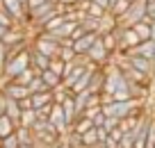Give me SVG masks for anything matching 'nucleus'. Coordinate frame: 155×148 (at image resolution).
Returning a JSON list of instances; mask_svg holds the SVG:
<instances>
[{
    "label": "nucleus",
    "mask_w": 155,
    "mask_h": 148,
    "mask_svg": "<svg viewBox=\"0 0 155 148\" xmlns=\"http://www.w3.org/2000/svg\"><path fill=\"white\" fill-rule=\"evenodd\" d=\"M91 2H96V5H101L103 9H110V0H91Z\"/></svg>",
    "instance_id": "obj_35"
},
{
    "label": "nucleus",
    "mask_w": 155,
    "mask_h": 148,
    "mask_svg": "<svg viewBox=\"0 0 155 148\" xmlns=\"http://www.w3.org/2000/svg\"><path fill=\"white\" fill-rule=\"evenodd\" d=\"M94 128V123H91V119H87L84 114H78V119H75V123L71 125V132H75L78 137H82L84 132H89V130Z\"/></svg>",
    "instance_id": "obj_11"
},
{
    "label": "nucleus",
    "mask_w": 155,
    "mask_h": 148,
    "mask_svg": "<svg viewBox=\"0 0 155 148\" xmlns=\"http://www.w3.org/2000/svg\"><path fill=\"white\" fill-rule=\"evenodd\" d=\"M30 66V48L28 50H23L21 55H16V57H9L5 64V80H16V77L21 75L23 71H28Z\"/></svg>",
    "instance_id": "obj_2"
},
{
    "label": "nucleus",
    "mask_w": 155,
    "mask_h": 148,
    "mask_svg": "<svg viewBox=\"0 0 155 148\" xmlns=\"http://www.w3.org/2000/svg\"><path fill=\"white\" fill-rule=\"evenodd\" d=\"M144 2L146 5H155V0H144Z\"/></svg>",
    "instance_id": "obj_39"
},
{
    "label": "nucleus",
    "mask_w": 155,
    "mask_h": 148,
    "mask_svg": "<svg viewBox=\"0 0 155 148\" xmlns=\"http://www.w3.org/2000/svg\"><path fill=\"white\" fill-rule=\"evenodd\" d=\"M153 116L155 114H144L141 119H137L135 128H132V139L135 141H146L148 139V130H150V123H153Z\"/></svg>",
    "instance_id": "obj_4"
},
{
    "label": "nucleus",
    "mask_w": 155,
    "mask_h": 148,
    "mask_svg": "<svg viewBox=\"0 0 155 148\" xmlns=\"http://www.w3.org/2000/svg\"><path fill=\"white\" fill-rule=\"evenodd\" d=\"M101 112H103V110H101V105H94V107H89V110L84 112V116H87V119H96Z\"/></svg>",
    "instance_id": "obj_31"
},
{
    "label": "nucleus",
    "mask_w": 155,
    "mask_h": 148,
    "mask_svg": "<svg viewBox=\"0 0 155 148\" xmlns=\"http://www.w3.org/2000/svg\"><path fill=\"white\" fill-rule=\"evenodd\" d=\"M116 28H119V18H116L114 14H110V12H107V14L101 18V34H105V32H114Z\"/></svg>",
    "instance_id": "obj_15"
},
{
    "label": "nucleus",
    "mask_w": 155,
    "mask_h": 148,
    "mask_svg": "<svg viewBox=\"0 0 155 148\" xmlns=\"http://www.w3.org/2000/svg\"><path fill=\"white\" fill-rule=\"evenodd\" d=\"M75 50H73V46H62V50H59V59L62 62H66V64H73L75 62Z\"/></svg>",
    "instance_id": "obj_24"
},
{
    "label": "nucleus",
    "mask_w": 155,
    "mask_h": 148,
    "mask_svg": "<svg viewBox=\"0 0 155 148\" xmlns=\"http://www.w3.org/2000/svg\"><path fill=\"white\" fill-rule=\"evenodd\" d=\"M0 25H2L5 30H12V28H16V21L12 18L5 9H0Z\"/></svg>",
    "instance_id": "obj_25"
},
{
    "label": "nucleus",
    "mask_w": 155,
    "mask_h": 148,
    "mask_svg": "<svg viewBox=\"0 0 155 148\" xmlns=\"http://www.w3.org/2000/svg\"><path fill=\"white\" fill-rule=\"evenodd\" d=\"M2 148H21L18 139H16V132H14V134H9V137H5V139H2Z\"/></svg>",
    "instance_id": "obj_27"
},
{
    "label": "nucleus",
    "mask_w": 155,
    "mask_h": 148,
    "mask_svg": "<svg viewBox=\"0 0 155 148\" xmlns=\"http://www.w3.org/2000/svg\"><path fill=\"white\" fill-rule=\"evenodd\" d=\"M0 148H2V139H0Z\"/></svg>",
    "instance_id": "obj_43"
},
{
    "label": "nucleus",
    "mask_w": 155,
    "mask_h": 148,
    "mask_svg": "<svg viewBox=\"0 0 155 148\" xmlns=\"http://www.w3.org/2000/svg\"><path fill=\"white\" fill-rule=\"evenodd\" d=\"M128 55H137V57H144L148 62L155 59V41H141L137 48H132Z\"/></svg>",
    "instance_id": "obj_9"
},
{
    "label": "nucleus",
    "mask_w": 155,
    "mask_h": 148,
    "mask_svg": "<svg viewBox=\"0 0 155 148\" xmlns=\"http://www.w3.org/2000/svg\"><path fill=\"white\" fill-rule=\"evenodd\" d=\"M30 100H32V110L39 112L41 107L55 103V96H53V91H50V89H46V91H39V94H32V96H30Z\"/></svg>",
    "instance_id": "obj_8"
},
{
    "label": "nucleus",
    "mask_w": 155,
    "mask_h": 148,
    "mask_svg": "<svg viewBox=\"0 0 155 148\" xmlns=\"http://www.w3.org/2000/svg\"><path fill=\"white\" fill-rule=\"evenodd\" d=\"M128 9H130V2H128V0H119V2H114L107 12H110V14H114L116 18H119V23H121V18L128 14Z\"/></svg>",
    "instance_id": "obj_18"
},
{
    "label": "nucleus",
    "mask_w": 155,
    "mask_h": 148,
    "mask_svg": "<svg viewBox=\"0 0 155 148\" xmlns=\"http://www.w3.org/2000/svg\"><path fill=\"white\" fill-rule=\"evenodd\" d=\"M126 57H128V62H130V66L135 68V71L144 73V75H148V77L155 75L153 62H148V59H144V57H137V55H126Z\"/></svg>",
    "instance_id": "obj_6"
},
{
    "label": "nucleus",
    "mask_w": 155,
    "mask_h": 148,
    "mask_svg": "<svg viewBox=\"0 0 155 148\" xmlns=\"http://www.w3.org/2000/svg\"><path fill=\"white\" fill-rule=\"evenodd\" d=\"M5 34H7V30L2 28V25H0V41H2V39H5Z\"/></svg>",
    "instance_id": "obj_37"
},
{
    "label": "nucleus",
    "mask_w": 155,
    "mask_h": 148,
    "mask_svg": "<svg viewBox=\"0 0 155 148\" xmlns=\"http://www.w3.org/2000/svg\"><path fill=\"white\" fill-rule=\"evenodd\" d=\"M128 2H130V5H132V2H137V0H128Z\"/></svg>",
    "instance_id": "obj_42"
},
{
    "label": "nucleus",
    "mask_w": 155,
    "mask_h": 148,
    "mask_svg": "<svg viewBox=\"0 0 155 148\" xmlns=\"http://www.w3.org/2000/svg\"><path fill=\"white\" fill-rule=\"evenodd\" d=\"M5 98H7V96H5ZM21 114H23V110H21L18 100H12V98H7V103H5V116H9V119L14 121L16 125H18Z\"/></svg>",
    "instance_id": "obj_12"
},
{
    "label": "nucleus",
    "mask_w": 155,
    "mask_h": 148,
    "mask_svg": "<svg viewBox=\"0 0 155 148\" xmlns=\"http://www.w3.org/2000/svg\"><path fill=\"white\" fill-rule=\"evenodd\" d=\"M132 30H135V34L139 37V43H141V41H153V39H150V23L141 21V23L132 25Z\"/></svg>",
    "instance_id": "obj_20"
},
{
    "label": "nucleus",
    "mask_w": 155,
    "mask_h": 148,
    "mask_svg": "<svg viewBox=\"0 0 155 148\" xmlns=\"http://www.w3.org/2000/svg\"><path fill=\"white\" fill-rule=\"evenodd\" d=\"M80 7H82V9H84V14H87L89 18H98V21H101L103 16L107 14V9H103L101 5H96V2H91V0H87V2H82V5H80Z\"/></svg>",
    "instance_id": "obj_13"
},
{
    "label": "nucleus",
    "mask_w": 155,
    "mask_h": 148,
    "mask_svg": "<svg viewBox=\"0 0 155 148\" xmlns=\"http://www.w3.org/2000/svg\"><path fill=\"white\" fill-rule=\"evenodd\" d=\"M28 91H30V96H32V94H39V91H46V84H44V80H41V77L37 75L32 82H30Z\"/></svg>",
    "instance_id": "obj_26"
},
{
    "label": "nucleus",
    "mask_w": 155,
    "mask_h": 148,
    "mask_svg": "<svg viewBox=\"0 0 155 148\" xmlns=\"http://www.w3.org/2000/svg\"><path fill=\"white\" fill-rule=\"evenodd\" d=\"M53 148H57V146H53Z\"/></svg>",
    "instance_id": "obj_44"
},
{
    "label": "nucleus",
    "mask_w": 155,
    "mask_h": 148,
    "mask_svg": "<svg viewBox=\"0 0 155 148\" xmlns=\"http://www.w3.org/2000/svg\"><path fill=\"white\" fill-rule=\"evenodd\" d=\"M66 68H68V64L66 62H62V59H50V71L55 73V75H59V77H64L66 75Z\"/></svg>",
    "instance_id": "obj_23"
},
{
    "label": "nucleus",
    "mask_w": 155,
    "mask_h": 148,
    "mask_svg": "<svg viewBox=\"0 0 155 148\" xmlns=\"http://www.w3.org/2000/svg\"><path fill=\"white\" fill-rule=\"evenodd\" d=\"M18 105H21V110H32V100H30V96H28V98H23V100H18Z\"/></svg>",
    "instance_id": "obj_34"
},
{
    "label": "nucleus",
    "mask_w": 155,
    "mask_h": 148,
    "mask_svg": "<svg viewBox=\"0 0 155 148\" xmlns=\"http://www.w3.org/2000/svg\"><path fill=\"white\" fill-rule=\"evenodd\" d=\"M150 39L155 41V21H150Z\"/></svg>",
    "instance_id": "obj_36"
},
{
    "label": "nucleus",
    "mask_w": 155,
    "mask_h": 148,
    "mask_svg": "<svg viewBox=\"0 0 155 148\" xmlns=\"http://www.w3.org/2000/svg\"><path fill=\"white\" fill-rule=\"evenodd\" d=\"M21 148H34V146H21Z\"/></svg>",
    "instance_id": "obj_41"
},
{
    "label": "nucleus",
    "mask_w": 155,
    "mask_h": 148,
    "mask_svg": "<svg viewBox=\"0 0 155 148\" xmlns=\"http://www.w3.org/2000/svg\"><path fill=\"white\" fill-rule=\"evenodd\" d=\"M39 77L44 80V84H46V89H50V91H55L57 87H62V77L59 75H55L53 71H44V73H39Z\"/></svg>",
    "instance_id": "obj_14"
},
{
    "label": "nucleus",
    "mask_w": 155,
    "mask_h": 148,
    "mask_svg": "<svg viewBox=\"0 0 155 148\" xmlns=\"http://www.w3.org/2000/svg\"><path fill=\"white\" fill-rule=\"evenodd\" d=\"M101 41L105 43V48L110 50V53H119V37H116V32H105L101 34Z\"/></svg>",
    "instance_id": "obj_17"
},
{
    "label": "nucleus",
    "mask_w": 155,
    "mask_h": 148,
    "mask_svg": "<svg viewBox=\"0 0 155 148\" xmlns=\"http://www.w3.org/2000/svg\"><path fill=\"white\" fill-rule=\"evenodd\" d=\"M141 21L150 23V18H148V5H146L144 0H137V2H132V5H130L128 14L121 18V28H132V25L141 23Z\"/></svg>",
    "instance_id": "obj_3"
},
{
    "label": "nucleus",
    "mask_w": 155,
    "mask_h": 148,
    "mask_svg": "<svg viewBox=\"0 0 155 148\" xmlns=\"http://www.w3.org/2000/svg\"><path fill=\"white\" fill-rule=\"evenodd\" d=\"M57 5H62V7H80L82 5V0H57Z\"/></svg>",
    "instance_id": "obj_32"
},
{
    "label": "nucleus",
    "mask_w": 155,
    "mask_h": 148,
    "mask_svg": "<svg viewBox=\"0 0 155 148\" xmlns=\"http://www.w3.org/2000/svg\"><path fill=\"white\" fill-rule=\"evenodd\" d=\"M50 123L57 128V132L62 134V137H66V132H68V123H66V116H64V110H62V105H57L55 103V107H53V112H50Z\"/></svg>",
    "instance_id": "obj_5"
},
{
    "label": "nucleus",
    "mask_w": 155,
    "mask_h": 148,
    "mask_svg": "<svg viewBox=\"0 0 155 148\" xmlns=\"http://www.w3.org/2000/svg\"><path fill=\"white\" fill-rule=\"evenodd\" d=\"M119 146H121V148H132V146H135V139H132V132H126V134H123V139L119 141Z\"/></svg>",
    "instance_id": "obj_28"
},
{
    "label": "nucleus",
    "mask_w": 155,
    "mask_h": 148,
    "mask_svg": "<svg viewBox=\"0 0 155 148\" xmlns=\"http://www.w3.org/2000/svg\"><path fill=\"white\" fill-rule=\"evenodd\" d=\"M37 75H39V73L34 71V68H28V71H23V73H21V75L16 77L14 82H16V84H23V87H30V82H32Z\"/></svg>",
    "instance_id": "obj_22"
},
{
    "label": "nucleus",
    "mask_w": 155,
    "mask_h": 148,
    "mask_svg": "<svg viewBox=\"0 0 155 148\" xmlns=\"http://www.w3.org/2000/svg\"><path fill=\"white\" fill-rule=\"evenodd\" d=\"M96 41H98V34H84L82 39H78V41L73 43V50H75V55H87L89 48Z\"/></svg>",
    "instance_id": "obj_10"
},
{
    "label": "nucleus",
    "mask_w": 155,
    "mask_h": 148,
    "mask_svg": "<svg viewBox=\"0 0 155 148\" xmlns=\"http://www.w3.org/2000/svg\"><path fill=\"white\" fill-rule=\"evenodd\" d=\"M30 46H32L37 53L46 55L48 59H57L59 57V50H62V43H59L53 34H48V32H39L37 37L32 39Z\"/></svg>",
    "instance_id": "obj_1"
},
{
    "label": "nucleus",
    "mask_w": 155,
    "mask_h": 148,
    "mask_svg": "<svg viewBox=\"0 0 155 148\" xmlns=\"http://www.w3.org/2000/svg\"><path fill=\"white\" fill-rule=\"evenodd\" d=\"M16 128H18V125H16L9 116H0V139H5V137H9V134H14Z\"/></svg>",
    "instance_id": "obj_16"
},
{
    "label": "nucleus",
    "mask_w": 155,
    "mask_h": 148,
    "mask_svg": "<svg viewBox=\"0 0 155 148\" xmlns=\"http://www.w3.org/2000/svg\"><path fill=\"white\" fill-rule=\"evenodd\" d=\"M150 89H153V96H155V75H153V82H150Z\"/></svg>",
    "instance_id": "obj_38"
},
{
    "label": "nucleus",
    "mask_w": 155,
    "mask_h": 148,
    "mask_svg": "<svg viewBox=\"0 0 155 148\" xmlns=\"http://www.w3.org/2000/svg\"><path fill=\"white\" fill-rule=\"evenodd\" d=\"M16 139L21 146H34V134L30 128H16Z\"/></svg>",
    "instance_id": "obj_19"
},
{
    "label": "nucleus",
    "mask_w": 155,
    "mask_h": 148,
    "mask_svg": "<svg viewBox=\"0 0 155 148\" xmlns=\"http://www.w3.org/2000/svg\"><path fill=\"white\" fill-rule=\"evenodd\" d=\"M39 114L34 110H25L23 114H21V121H18V128H32L34 123H37Z\"/></svg>",
    "instance_id": "obj_21"
},
{
    "label": "nucleus",
    "mask_w": 155,
    "mask_h": 148,
    "mask_svg": "<svg viewBox=\"0 0 155 148\" xmlns=\"http://www.w3.org/2000/svg\"><path fill=\"white\" fill-rule=\"evenodd\" d=\"M48 0H28V14L30 12H34V9H39L41 5H46Z\"/></svg>",
    "instance_id": "obj_30"
},
{
    "label": "nucleus",
    "mask_w": 155,
    "mask_h": 148,
    "mask_svg": "<svg viewBox=\"0 0 155 148\" xmlns=\"http://www.w3.org/2000/svg\"><path fill=\"white\" fill-rule=\"evenodd\" d=\"M119 125H121V121H119V119H107V116H105V125H103V128H105L107 132H112V130H116V128H119Z\"/></svg>",
    "instance_id": "obj_29"
},
{
    "label": "nucleus",
    "mask_w": 155,
    "mask_h": 148,
    "mask_svg": "<svg viewBox=\"0 0 155 148\" xmlns=\"http://www.w3.org/2000/svg\"><path fill=\"white\" fill-rule=\"evenodd\" d=\"M110 139H112V141H116V143L121 141V139H123V132H121V128L112 130V132H110Z\"/></svg>",
    "instance_id": "obj_33"
},
{
    "label": "nucleus",
    "mask_w": 155,
    "mask_h": 148,
    "mask_svg": "<svg viewBox=\"0 0 155 148\" xmlns=\"http://www.w3.org/2000/svg\"><path fill=\"white\" fill-rule=\"evenodd\" d=\"M30 66H32L37 73H44V71H48V68H50V59L46 57V55L37 53V50L30 46Z\"/></svg>",
    "instance_id": "obj_7"
},
{
    "label": "nucleus",
    "mask_w": 155,
    "mask_h": 148,
    "mask_svg": "<svg viewBox=\"0 0 155 148\" xmlns=\"http://www.w3.org/2000/svg\"><path fill=\"white\" fill-rule=\"evenodd\" d=\"M18 2H21V5H25V7H28V0H18Z\"/></svg>",
    "instance_id": "obj_40"
}]
</instances>
